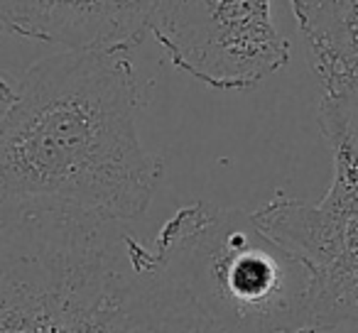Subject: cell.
I'll use <instances>...</instances> for the list:
<instances>
[{"label": "cell", "mask_w": 358, "mask_h": 333, "mask_svg": "<svg viewBox=\"0 0 358 333\" xmlns=\"http://www.w3.org/2000/svg\"><path fill=\"white\" fill-rule=\"evenodd\" d=\"M0 204L74 206L118 221L148 211L162 157L138 133L130 50L47 57L0 84Z\"/></svg>", "instance_id": "1"}, {"label": "cell", "mask_w": 358, "mask_h": 333, "mask_svg": "<svg viewBox=\"0 0 358 333\" xmlns=\"http://www.w3.org/2000/svg\"><path fill=\"white\" fill-rule=\"evenodd\" d=\"M125 221L0 204V333H211Z\"/></svg>", "instance_id": "2"}, {"label": "cell", "mask_w": 358, "mask_h": 333, "mask_svg": "<svg viewBox=\"0 0 358 333\" xmlns=\"http://www.w3.org/2000/svg\"><path fill=\"white\" fill-rule=\"evenodd\" d=\"M155 250L219 333H327L312 269L255 214L194 201L164 221Z\"/></svg>", "instance_id": "3"}, {"label": "cell", "mask_w": 358, "mask_h": 333, "mask_svg": "<svg viewBox=\"0 0 358 333\" xmlns=\"http://www.w3.org/2000/svg\"><path fill=\"white\" fill-rule=\"evenodd\" d=\"M317 120L331 149V184L324 199H273L255 219L312 269L319 318L329 333L358 323V145L348 103L324 96Z\"/></svg>", "instance_id": "4"}, {"label": "cell", "mask_w": 358, "mask_h": 333, "mask_svg": "<svg viewBox=\"0 0 358 333\" xmlns=\"http://www.w3.org/2000/svg\"><path fill=\"white\" fill-rule=\"evenodd\" d=\"M148 25L179 71L216 91L253 89L289 59L270 0H148Z\"/></svg>", "instance_id": "5"}, {"label": "cell", "mask_w": 358, "mask_h": 333, "mask_svg": "<svg viewBox=\"0 0 358 333\" xmlns=\"http://www.w3.org/2000/svg\"><path fill=\"white\" fill-rule=\"evenodd\" d=\"M0 22L64 52L133 50L150 32L148 0H0Z\"/></svg>", "instance_id": "6"}, {"label": "cell", "mask_w": 358, "mask_h": 333, "mask_svg": "<svg viewBox=\"0 0 358 333\" xmlns=\"http://www.w3.org/2000/svg\"><path fill=\"white\" fill-rule=\"evenodd\" d=\"M324 96L358 108V0H289Z\"/></svg>", "instance_id": "7"}]
</instances>
